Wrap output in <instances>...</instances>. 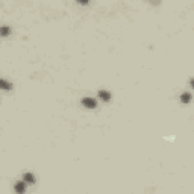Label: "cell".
Returning <instances> with one entry per match:
<instances>
[{"label": "cell", "mask_w": 194, "mask_h": 194, "mask_svg": "<svg viewBox=\"0 0 194 194\" xmlns=\"http://www.w3.org/2000/svg\"><path fill=\"white\" fill-rule=\"evenodd\" d=\"M82 105L88 109H94L97 106V102L94 99H90V97H85V99H82Z\"/></svg>", "instance_id": "obj_1"}, {"label": "cell", "mask_w": 194, "mask_h": 194, "mask_svg": "<svg viewBox=\"0 0 194 194\" xmlns=\"http://www.w3.org/2000/svg\"><path fill=\"white\" fill-rule=\"evenodd\" d=\"M23 181L26 182V183H29V185H32V183H35V178L30 174V173H24V176H23Z\"/></svg>", "instance_id": "obj_2"}, {"label": "cell", "mask_w": 194, "mask_h": 194, "mask_svg": "<svg viewBox=\"0 0 194 194\" xmlns=\"http://www.w3.org/2000/svg\"><path fill=\"white\" fill-rule=\"evenodd\" d=\"M15 191L17 193H24L26 191V182L23 181V182H17L15 183Z\"/></svg>", "instance_id": "obj_3"}, {"label": "cell", "mask_w": 194, "mask_h": 194, "mask_svg": "<svg viewBox=\"0 0 194 194\" xmlns=\"http://www.w3.org/2000/svg\"><path fill=\"white\" fill-rule=\"evenodd\" d=\"M99 97L103 100V102H108L109 99H111V94L108 93V91H105V90H102V91H99Z\"/></svg>", "instance_id": "obj_4"}, {"label": "cell", "mask_w": 194, "mask_h": 194, "mask_svg": "<svg viewBox=\"0 0 194 194\" xmlns=\"http://www.w3.org/2000/svg\"><path fill=\"white\" fill-rule=\"evenodd\" d=\"M191 100V94L190 93H183L182 96H181V102L182 103H188Z\"/></svg>", "instance_id": "obj_5"}, {"label": "cell", "mask_w": 194, "mask_h": 194, "mask_svg": "<svg viewBox=\"0 0 194 194\" xmlns=\"http://www.w3.org/2000/svg\"><path fill=\"white\" fill-rule=\"evenodd\" d=\"M0 85H2L3 90H11V84H8L5 79H2V81H0Z\"/></svg>", "instance_id": "obj_6"}, {"label": "cell", "mask_w": 194, "mask_h": 194, "mask_svg": "<svg viewBox=\"0 0 194 194\" xmlns=\"http://www.w3.org/2000/svg\"><path fill=\"white\" fill-rule=\"evenodd\" d=\"M8 35H9V28L3 26V28H2V37H8Z\"/></svg>", "instance_id": "obj_7"}, {"label": "cell", "mask_w": 194, "mask_h": 194, "mask_svg": "<svg viewBox=\"0 0 194 194\" xmlns=\"http://www.w3.org/2000/svg\"><path fill=\"white\" fill-rule=\"evenodd\" d=\"M88 2L90 0H77V3H81V5H88Z\"/></svg>", "instance_id": "obj_8"}, {"label": "cell", "mask_w": 194, "mask_h": 194, "mask_svg": "<svg viewBox=\"0 0 194 194\" xmlns=\"http://www.w3.org/2000/svg\"><path fill=\"white\" fill-rule=\"evenodd\" d=\"M149 2H152L153 5H158V3H159V0H149Z\"/></svg>", "instance_id": "obj_9"}, {"label": "cell", "mask_w": 194, "mask_h": 194, "mask_svg": "<svg viewBox=\"0 0 194 194\" xmlns=\"http://www.w3.org/2000/svg\"><path fill=\"white\" fill-rule=\"evenodd\" d=\"M190 84H191V86L194 88V79H191V81H190Z\"/></svg>", "instance_id": "obj_10"}]
</instances>
